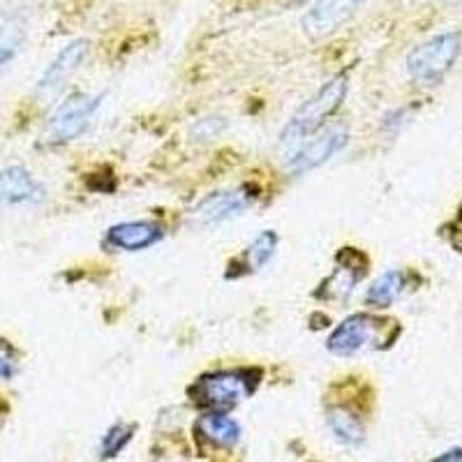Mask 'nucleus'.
Returning a JSON list of instances; mask_svg holds the SVG:
<instances>
[{
  "label": "nucleus",
  "instance_id": "7",
  "mask_svg": "<svg viewBox=\"0 0 462 462\" xmlns=\"http://www.w3.org/2000/svg\"><path fill=\"white\" fill-rule=\"evenodd\" d=\"M247 206H250V197L243 189H220L195 206V210L189 213V225L199 229L222 225V222L243 216Z\"/></svg>",
  "mask_w": 462,
  "mask_h": 462
},
{
  "label": "nucleus",
  "instance_id": "21",
  "mask_svg": "<svg viewBox=\"0 0 462 462\" xmlns=\"http://www.w3.org/2000/svg\"><path fill=\"white\" fill-rule=\"evenodd\" d=\"M435 462H462V448H453V451L444 453V456L437 457Z\"/></svg>",
  "mask_w": 462,
  "mask_h": 462
},
{
  "label": "nucleus",
  "instance_id": "14",
  "mask_svg": "<svg viewBox=\"0 0 462 462\" xmlns=\"http://www.w3.org/2000/svg\"><path fill=\"white\" fill-rule=\"evenodd\" d=\"M328 428L333 430V435L342 441V444H349V447H356L363 441V426L361 420L352 414V411L336 407V410L328 411Z\"/></svg>",
  "mask_w": 462,
  "mask_h": 462
},
{
  "label": "nucleus",
  "instance_id": "1",
  "mask_svg": "<svg viewBox=\"0 0 462 462\" xmlns=\"http://www.w3.org/2000/svg\"><path fill=\"white\" fill-rule=\"evenodd\" d=\"M346 90H349V81H346L345 74H337L333 77L328 84L321 86L310 100L305 102L294 116L291 121L287 123L282 132V143L284 146H300L303 142H308L310 137H315V132L324 125L328 118L337 111V106L345 102Z\"/></svg>",
  "mask_w": 462,
  "mask_h": 462
},
{
  "label": "nucleus",
  "instance_id": "12",
  "mask_svg": "<svg viewBox=\"0 0 462 462\" xmlns=\"http://www.w3.org/2000/svg\"><path fill=\"white\" fill-rule=\"evenodd\" d=\"M162 238V226L155 222H123L106 231V245L114 250H125V253H137L146 247L155 245Z\"/></svg>",
  "mask_w": 462,
  "mask_h": 462
},
{
  "label": "nucleus",
  "instance_id": "20",
  "mask_svg": "<svg viewBox=\"0 0 462 462\" xmlns=\"http://www.w3.org/2000/svg\"><path fill=\"white\" fill-rule=\"evenodd\" d=\"M16 374V356L5 342H0V379H12Z\"/></svg>",
  "mask_w": 462,
  "mask_h": 462
},
{
  "label": "nucleus",
  "instance_id": "4",
  "mask_svg": "<svg viewBox=\"0 0 462 462\" xmlns=\"http://www.w3.org/2000/svg\"><path fill=\"white\" fill-rule=\"evenodd\" d=\"M31 10L16 0H0V77L10 72L31 40Z\"/></svg>",
  "mask_w": 462,
  "mask_h": 462
},
{
  "label": "nucleus",
  "instance_id": "19",
  "mask_svg": "<svg viewBox=\"0 0 462 462\" xmlns=\"http://www.w3.org/2000/svg\"><path fill=\"white\" fill-rule=\"evenodd\" d=\"M225 127H226L225 118L216 116V118H201V121H197L195 127H192V132H195L197 139L208 142V139H216Z\"/></svg>",
  "mask_w": 462,
  "mask_h": 462
},
{
  "label": "nucleus",
  "instance_id": "18",
  "mask_svg": "<svg viewBox=\"0 0 462 462\" xmlns=\"http://www.w3.org/2000/svg\"><path fill=\"white\" fill-rule=\"evenodd\" d=\"M358 271H354L352 266H340L333 273V278L326 284V294L336 296V299H346V296L354 291V284L358 282Z\"/></svg>",
  "mask_w": 462,
  "mask_h": 462
},
{
  "label": "nucleus",
  "instance_id": "17",
  "mask_svg": "<svg viewBox=\"0 0 462 462\" xmlns=\"http://www.w3.org/2000/svg\"><path fill=\"white\" fill-rule=\"evenodd\" d=\"M134 435V426L130 423H116L106 430L105 439H102V457H114L127 447V441Z\"/></svg>",
  "mask_w": 462,
  "mask_h": 462
},
{
  "label": "nucleus",
  "instance_id": "13",
  "mask_svg": "<svg viewBox=\"0 0 462 462\" xmlns=\"http://www.w3.org/2000/svg\"><path fill=\"white\" fill-rule=\"evenodd\" d=\"M197 432L213 447H234L241 439V426L226 414H206L197 420Z\"/></svg>",
  "mask_w": 462,
  "mask_h": 462
},
{
  "label": "nucleus",
  "instance_id": "15",
  "mask_svg": "<svg viewBox=\"0 0 462 462\" xmlns=\"http://www.w3.org/2000/svg\"><path fill=\"white\" fill-rule=\"evenodd\" d=\"M402 273L389 271V273H383L379 280H374V284L368 289V296H365V299H368V303L373 305V308H389V305L402 294Z\"/></svg>",
  "mask_w": 462,
  "mask_h": 462
},
{
  "label": "nucleus",
  "instance_id": "10",
  "mask_svg": "<svg viewBox=\"0 0 462 462\" xmlns=\"http://www.w3.org/2000/svg\"><path fill=\"white\" fill-rule=\"evenodd\" d=\"M47 199V189L26 167H5L0 171V208L35 206Z\"/></svg>",
  "mask_w": 462,
  "mask_h": 462
},
{
  "label": "nucleus",
  "instance_id": "3",
  "mask_svg": "<svg viewBox=\"0 0 462 462\" xmlns=\"http://www.w3.org/2000/svg\"><path fill=\"white\" fill-rule=\"evenodd\" d=\"M102 100H105V95H69L68 100L56 106V111L49 118L47 142L68 143L74 142L79 134H84V130L90 125V121L100 109Z\"/></svg>",
  "mask_w": 462,
  "mask_h": 462
},
{
  "label": "nucleus",
  "instance_id": "16",
  "mask_svg": "<svg viewBox=\"0 0 462 462\" xmlns=\"http://www.w3.org/2000/svg\"><path fill=\"white\" fill-rule=\"evenodd\" d=\"M275 247H278V236L273 231H263L253 241V245L247 247V266L253 271H259V268L266 266L271 262V257L275 254Z\"/></svg>",
  "mask_w": 462,
  "mask_h": 462
},
{
  "label": "nucleus",
  "instance_id": "11",
  "mask_svg": "<svg viewBox=\"0 0 462 462\" xmlns=\"http://www.w3.org/2000/svg\"><path fill=\"white\" fill-rule=\"evenodd\" d=\"M250 393V383L241 373L206 374L195 383V400L204 407H231Z\"/></svg>",
  "mask_w": 462,
  "mask_h": 462
},
{
  "label": "nucleus",
  "instance_id": "5",
  "mask_svg": "<svg viewBox=\"0 0 462 462\" xmlns=\"http://www.w3.org/2000/svg\"><path fill=\"white\" fill-rule=\"evenodd\" d=\"M361 5L363 0H312L300 16V28L310 40H324L352 22Z\"/></svg>",
  "mask_w": 462,
  "mask_h": 462
},
{
  "label": "nucleus",
  "instance_id": "2",
  "mask_svg": "<svg viewBox=\"0 0 462 462\" xmlns=\"http://www.w3.org/2000/svg\"><path fill=\"white\" fill-rule=\"evenodd\" d=\"M462 53L460 32H441L430 37L407 56V72L419 84H437V81L456 65Z\"/></svg>",
  "mask_w": 462,
  "mask_h": 462
},
{
  "label": "nucleus",
  "instance_id": "22",
  "mask_svg": "<svg viewBox=\"0 0 462 462\" xmlns=\"http://www.w3.org/2000/svg\"><path fill=\"white\" fill-rule=\"evenodd\" d=\"M437 3H444V5H460L462 0H437Z\"/></svg>",
  "mask_w": 462,
  "mask_h": 462
},
{
  "label": "nucleus",
  "instance_id": "8",
  "mask_svg": "<svg viewBox=\"0 0 462 462\" xmlns=\"http://www.w3.org/2000/svg\"><path fill=\"white\" fill-rule=\"evenodd\" d=\"M90 53V42L88 40H74L69 42L63 51H58V56L53 58L49 68L44 69L40 81H37V95L42 97H51L58 90L63 88L74 74L79 72L81 65L86 63V58Z\"/></svg>",
  "mask_w": 462,
  "mask_h": 462
},
{
  "label": "nucleus",
  "instance_id": "6",
  "mask_svg": "<svg viewBox=\"0 0 462 462\" xmlns=\"http://www.w3.org/2000/svg\"><path fill=\"white\" fill-rule=\"evenodd\" d=\"M346 139H349V132L342 125L321 132L317 137H310L308 142L296 146V151L289 158L287 169L291 173L312 171V169L321 167L324 162L336 158L337 152L346 146Z\"/></svg>",
  "mask_w": 462,
  "mask_h": 462
},
{
  "label": "nucleus",
  "instance_id": "9",
  "mask_svg": "<svg viewBox=\"0 0 462 462\" xmlns=\"http://www.w3.org/2000/svg\"><path fill=\"white\" fill-rule=\"evenodd\" d=\"M379 340V321L365 315H354L342 321L328 337V352L336 356H354L365 352Z\"/></svg>",
  "mask_w": 462,
  "mask_h": 462
}]
</instances>
